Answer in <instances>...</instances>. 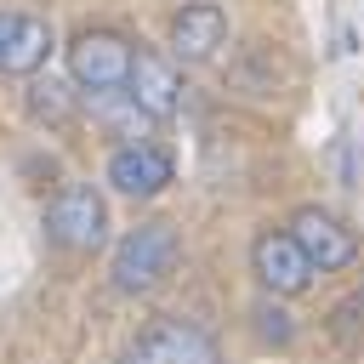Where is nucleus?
Listing matches in <instances>:
<instances>
[{
  "instance_id": "nucleus-7",
  "label": "nucleus",
  "mask_w": 364,
  "mask_h": 364,
  "mask_svg": "<svg viewBox=\"0 0 364 364\" xmlns=\"http://www.w3.org/2000/svg\"><path fill=\"white\" fill-rule=\"evenodd\" d=\"M250 267H256V279H262L273 296H301V290L313 284V262L301 256V245H296L290 233H262V239L250 245Z\"/></svg>"
},
{
  "instance_id": "nucleus-11",
  "label": "nucleus",
  "mask_w": 364,
  "mask_h": 364,
  "mask_svg": "<svg viewBox=\"0 0 364 364\" xmlns=\"http://www.w3.org/2000/svg\"><path fill=\"white\" fill-rule=\"evenodd\" d=\"M91 114H97L114 136H131V142H148V131L159 125V119H148V114L131 102L125 85H119V91H97V97H91Z\"/></svg>"
},
{
  "instance_id": "nucleus-3",
  "label": "nucleus",
  "mask_w": 364,
  "mask_h": 364,
  "mask_svg": "<svg viewBox=\"0 0 364 364\" xmlns=\"http://www.w3.org/2000/svg\"><path fill=\"white\" fill-rule=\"evenodd\" d=\"M125 74H131V46H125L114 28H85V34H74V46H68V80H74L85 97L119 91Z\"/></svg>"
},
{
  "instance_id": "nucleus-8",
  "label": "nucleus",
  "mask_w": 364,
  "mask_h": 364,
  "mask_svg": "<svg viewBox=\"0 0 364 364\" xmlns=\"http://www.w3.org/2000/svg\"><path fill=\"white\" fill-rule=\"evenodd\" d=\"M125 91H131V102H136L148 119H171L176 102H182V80H176L171 57H159V51H131Z\"/></svg>"
},
{
  "instance_id": "nucleus-12",
  "label": "nucleus",
  "mask_w": 364,
  "mask_h": 364,
  "mask_svg": "<svg viewBox=\"0 0 364 364\" xmlns=\"http://www.w3.org/2000/svg\"><path fill=\"white\" fill-rule=\"evenodd\" d=\"M28 114L46 119V125H63L74 114V91L63 80H51V74H28Z\"/></svg>"
},
{
  "instance_id": "nucleus-13",
  "label": "nucleus",
  "mask_w": 364,
  "mask_h": 364,
  "mask_svg": "<svg viewBox=\"0 0 364 364\" xmlns=\"http://www.w3.org/2000/svg\"><path fill=\"white\" fill-rule=\"evenodd\" d=\"M256 318H262V336H267V341H279V347L290 341V313H279V307H262Z\"/></svg>"
},
{
  "instance_id": "nucleus-4",
  "label": "nucleus",
  "mask_w": 364,
  "mask_h": 364,
  "mask_svg": "<svg viewBox=\"0 0 364 364\" xmlns=\"http://www.w3.org/2000/svg\"><path fill=\"white\" fill-rule=\"evenodd\" d=\"M119 364H222V353H216V341H210L199 324L159 318V324H148V330L125 347Z\"/></svg>"
},
{
  "instance_id": "nucleus-9",
  "label": "nucleus",
  "mask_w": 364,
  "mask_h": 364,
  "mask_svg": "<svg viewBox=\"0 0 364 364\" xmlns=\"http://www.w3.org/2000/svg\"><path fill=\"white\" fill-rule=\"evenodd\" d=\"M51 57V23L46 17H23V11H0V74H40Z\"/></svg>"
},
{
  "instance_id": "nucleus-2",
  "label": "nucleus",
  "mask_w": 364,
  "mask_h": 364,
  "mask_svg": "<svg viewBox=\"0 0 364 364\" xmlns=\"http://www.w3.org/2000/svg\"><path fill=\"white\" fill-rule=\"evenodd\" d=\"M46 233L63 245V250H97L102 233H108V205L91 182H63L46 205Z\"/></svg>"
},
{
  "instance_id": "nucleus-6",
  "label": "nucleus",
  "mask_w": 364,
  "mask_h": 364,
  "mask_svg": "<svg viewBox=\"0 0 364 364\" xmlns=\"http://www.w3.org/2000/svg\"><path fill=\"white\" fill-rule=\"evenodd\" d=\"M171 176H176V165L154 142H125V148L108 154V188L125 193V199H154V193L171 188Z\"/></svg>"
},
{
  "instance_id": "nucleus-5",
  "label": "nucleus",
  "mask_w": 364,
  "mask_h": 364,
  "mask_svg": "<svg viewBox=\"0 0 364 364\" xmlns=\"http://www.w3.org/2000/svg\"><path fill=\"white\" fill-rule=\"evenodd\" d=\"M290 239L301 245V256L313 262V273H341V267H353V256H358V239H353L330 210H318V205H307V210L290 216Z\"/></svg>"
},
{
  "instance_id": "nucleus-14",
  "label": "nucleus",
  "mask_w": 364,
  "mask_h": 364,
  "mask_svg": "<svg viewBox=\"0 0 364 364\" xmlns=\"http://www.w3.org/2000/svg\"><path fill=\"white\" fill-rule=\"evenodd\" d=\"M347 307H364V290H358V296H353V301H347Z\"/></svg>"
},
{
  "instance_id": "nucleus-1",
  "label": "nucleus",
  "mask_w": 364,
  "mask_h": 364,
  "mask_svg": "<svg viewBox=\"0 0 364 364\" xmlns=\"http://www.w3.org/2000/svg\"><path fill=\"white\" fill-rule=\"evenodd\" d=\"M171 267H176V228H171V222H142V228H131V233L114 245V262H108L114 290H125V296L159 290V284L171 279Z\"/></svg>"
},
{
  "instance_id": "nucleus-10",
  "label": "nucleus",
  "mask_w": 364,
  "mask_h": 364,
  "mask_svg": "<svg viewBox=\"0 0 364 364\" xmlns=\"http://www.w3.org/2000/svg\"><path fill=\"white\" fill-rule=\"evenodd\" d=\"M222 40H228V11L216 0H193L171 17V51L182 63H210Z\"/></svg>"
}]
</instances>
